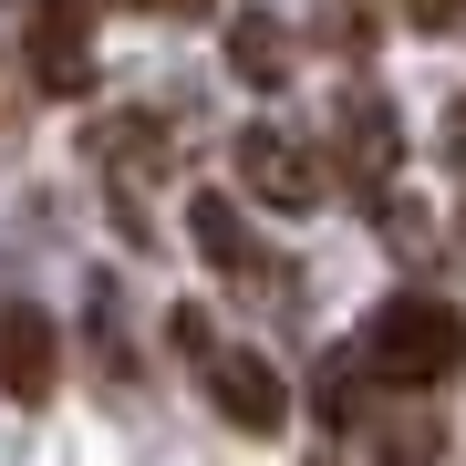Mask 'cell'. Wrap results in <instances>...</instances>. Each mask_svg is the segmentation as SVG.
Here are the masks:
<instances>
[{"label": "cell", "instance_id": "cell-5", "mask_svg": "<svg viewBox=\"0 0 466 466\" xmlns=\"http://www.w3.org/2000/svg\"><path fill=\"white\" fill-rule=\"evenodd\" d=\"M32 84L94 94V0H32Z\"/></svg>", "mask_w": 466, "mask_h": 466}, {"label": "cell", "instance_id": "cell-8", "mask_svg": "<svg viewBox=\"0 0 466 466\" xmlns=\"http://www.w3.org/2000/svg\"><path fill=\"white\" fill-rule=\"evenodd\" d=\"M84 156H94V167L115 177V187H135V177H156V167L177 156V135L156 125V115H104V125L84 135Z\"/></svg>", "mask_w": 466, "mask_h": 466}, {"label": "cell", "instance_id": "cell-3", "mask_svg": "<svg viewBox=\"0 0 466 466\" xmlns=\"http://www.w3.org/2000/svg\"><path fill=\"white\" fill-rule=\"evenodd\" d=\"M198 383H208V404H218V415H228L238 435H259V446L290 425V383L269 373V352H249V342H218L208 363H198Z\"/></svg>", "mask_w": 466, "mask_h": 466}, {"label": "cell", "instance_id": "cell-7", "mask_svg": "<svg viewBox=\"0 0 466 466\" xmlns=\"http://www.w3.org/2000/svg\"><path fill=\"white\" fill-rule=\"evenodd\" d=\"M187 238H198V259L218 269V280H249V290H280V269H269V249H259L249 228H238V208L218 198V187H208L198 208H187Z\"/></svg>", "mask_w": 466, "mask_h": 466}, {"label": "cell", "instance_id": "cell-9", "mask_svg": "<svg viewBox=\"0 0 466 466\" xmlns=\"http://www.w3.org/2000/svg\"><path fill=\"white\" fill-rule=\"evenodd\" d=\"M228 73L249 94H280L290 84V21L280 11H228Z\"/></svg>", "mask_w": 466, "mask_h": 466}, {"label": "cell", "instance_id": "cell-14", "mask_svg": "<svg viewBox=\"0 0 466 466\" xmlns=\"http://www.w3.org/2000/svg\"><path fill=\"white\" fill-rule=\"evenodd\" d=\"M135 11H156V21H208L218 0H135Z\"/></svg>", "mask_w": 466, "mask_h": 466}, {"label": "cell", "instance_id": "cell-13", "mask_svg": "<svg viewBox=\"0 0 466 466\" xmlns=\"http://www.w3.org/2000/svg\"><path fill=\"white\" fill-rule=\"evenodd\" d=\"M167 332H177V352H187V363H208V352H218V332H208V311H177Z\"/></svg>", "mask_w": 466, "mask_h": 466}, {"label": "cell", "instance_id": "cell-2", "mask_svg": "<svg viewBox=\"0 0 466 466\" xmlns=\"http://www.w3.org/2000/svg\"><path fill=\"white\" fill-rule=\"evenodd\" d=\"M228 167H238V187H249L259 208H280V218H311L321 198H332V177H321V156L300 146L290 125H238Z\"/></svg>", "mask_w": 466, "mask_h": 466}, {"label": "cell", "instance_id": "cell-12", "mask_svg": "<svg viewBox=\"0 0 466 466\" xmlns=\"http://www.w3.org/2000/svg\"><path fill=\"white\" fill-rule=\"evenodd\" d=\"M404 21L415 32H466V0H404Z\"/></svg>", "mask_w": 466, "mask_h": 466}, {"label": "cell", "instance_id": "cell-10", "mask_svg": "<svg viewBox=\"0 0 466 466\" xmlns=\"http://www.w3.org/2000/svg\"><path fill=\"white\" fill-rule=\"evenodd\" d=\"M94 363H104V383L135 373V352H125V332H115V280H94Z\"/></svg>", "mask_w": 466, "mask_h": 466}, {"label": "cell", "instance_id": "cell-15", "mask_svg": "<svg viewBox=\"0 0 466 466\" xmlns=\"http://www.w3.org/2000/svg\"><path fill=\"white\" fill-rule=\"evenodd\" d=\"M446 167H466V94L446 104Z\"/></svg>", "mask_w": 466, "mask_h": 466}, {"label": "cell", "instance_id": "cell-1", "mask_svg": "<svg viewBox=\"0 0 466 466\" xmlns=\"http://www.w3.org/2000/svg\"><path fill=\"white\" fill-rule=\"evenodd\" d=\"M352 352H363V373L394 383V394H435V383L466 373V311L435 300V290H394V300H373V321H363Z\"/></svg>", "mask_w": 466, "mask_h": 466}, {"label": "cell", "instance_id": "cell-6", "mask_svg": "<svg viewBox=\"0 0 466 466\" xmlns=\"http://www.w3.org/2000/svg\"><path fill=\"white\" fill-rule=\"evenodd\" d=\"M394 167H404V125H394V104H383L373 84H352V94H342V177L383 208V177H394Z\"/></svg>", "mask_w": 466, "mask_h": 466}, {"label": "cell", "instance_id": "cell-4", "mask_svg": "<svg viewBox=\"0 0 466 466\" xmlns=\"http://www.w3.org/2000/svg\"><path fill=\"white\" fill-rule=\"evenodd\" d=\"M63 383V332H52L42 300H0V394L11 404H52Z\"/></svg>", "mask_w": 466, "mask_h": 466}, {"label": "cell", "instance_id": "cell-11", "mask_svg": "<svg viewBox=\"0 0 466 466\" xmlns=\"http://www.w3.org/2000/svg\"><path fill=\"white\" fill-rule=\"evenodd\" d=\"M435 446H446V435H435L425 415H415V425H383V456H373V466H435Z\"/></svg>", "mask_w": 466, "mask_h": 466}]
</instances>
